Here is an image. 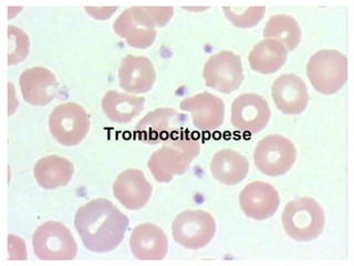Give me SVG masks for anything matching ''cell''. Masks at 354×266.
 Segmentation results:
<instances>
[{
  "label": "cell",
  "instance_id": "cell-1",
  "mask_svg": "<svg viewBox=\"0 0 354 266\" xmlns=\"http://www.w3.org/2000/svg\"><path fill=\"white\" fill-rule=\"evenodd\" d=\"M75 227L88 251L106 253L124 238L129 219L110 200L95 199L77 211Z\"/></svg>",
  "mask_w": 354,
  "mask_h": 266
},
{
  "label": "cell",
  "instance_id": "cell-2",
  "mask_svg": "<svg viewBox=\"0 0 354 266\" xmlns=\"http://www.w3.org/2000/svg\"><path fill=\"white\" fill-rule=\"evenodd\" d=\"M171 7H131L114 22V31L131 47L145 49L154 42L156 27H163L171 20Z\"/></svg>",
  "mask_w": 354,
  "mask_h": 266
},
{
  "label": "cell",
  "instance_id": "cell-3",
  "mask_svg": "<svg viewBox=\"0 0 354 266\" xmlns=\"http://www.w3.org/2000/svg\"><path fill=\"white\" fill-rule=\"evenodd\" d=\"M199 153V143L186 133L180 132L156 150L149 158V171L158 182L166 183L187 171Z\"/></svg>",
  "mask_w": 354,
  "mask_h": 266
},
{
  "label": "cell",
  "instance_id": "cell-4",
  "mask_svg": "<svg viewBox=\"0 0 354 266\" xmlns=\"http://www.w3.org/2000/svg\"><path fill=\"white\" fill-rule=\"evenodd\" d=\"M282 225L295 241L309 242L320 236L324 229V212L311 197H300L286 205L281 215Z\"/></svg>",
  "mask_w": 354,
  "mask_h": 266
},
{
  "label": "cell",
  "instance_id": "cell-5",
  "mask_svg": "<svg viewBox=\"0 0 354 266\" xmlns=\"http://www.w3.org/2000/svg\"><path fill=\"white\" fill-rule=\"evenodd\" d=\"M307 76L317 91L337 94L348 80V58L337 50H320L310 58Z\"/></svg>",
  "mask_w": 354,
  "mask_h": 266
},
{
  "label": "cell",
  "instance_id": "cell-6",
  "mask_svg": "<svg viewBox=\"0 0 354 266\" xmlns=\"http://www.w3.org/2000/svg\"><path fill=\"white\" fill-rule=\"evenodd\" d=\"M33 252L40 260H72L77 255L75 238L66 225L49 221L40 225L33 233Z\"/></svg>",
  "mask_w": 354,
  "mask_h": 266
},
{
  "label": "cell",
  "instance_id": "cell-7",
  "mask_svg": "<svg viewBox=\"0 0 354 266\" xmlns=\"http://www.w3.org/2000/svg\"><path fill=\"white\" fill-rule=\"evenodd\" d=\"M49 129L59 143L66 147L77 145L88 132L90 116L77 103H62L57 105L50 114Z\"/></svg>",
  "mask_w": 354,
  "mask_h": 266
},
{
  "label": "cell",
  "instance_id": "cell-8",
  "mask_svg": "<svg viewBox=\"0 0 354 266\" xmlns=\"http://www.w3.org/2000/svg\"><path fill=\"white\" fill-rule=\"evenodd\" d=\"M177 244L189 249H199L209 244L215 236L216 222L206 211L187 210L175 218L171 225Z\"/></svg>",
  "mask_w": 354,
  "mask_h": 266
},
{
  "label": "cell",
  "instance_id": "cell-9",
  "mask_svg": "<svg viewBox=\"0 0 354 266\" xmlns=\"http://www.w3.org/2000/svg\"><path fill=\"white\" fill-rule=\"evenodd\" d=\"M296 148L285 136H266L254 148V164L263 175L270 177L287 173L296 162Z\"/></svg>",
  "mask_w": 354,
  "mask_h": 266
},
{
  "label": "cell",
  "instance_id": "cell-10",
  "mask_svg": "<svg viewBox=\"0 0 354 266\" xmlns=\"http://www.w3.org/2000/svg\"><path fill=\"white\" fill-rule=\"evenodd\" d=\"M203 76L206 86L223 94H232L243 80L241 57L228 50L215 53L205 64Z\"/></svg>",
  "mask_w": 354,
  "mask_h": 266
},
{
  "label": "cell",
  "instance_id": "cell-11",
  "mask_svg": "<svg viewBox=\"0 0 354 266\" xmlns=\"http://www.w3.org/2000/svg\"><path fill=\"white\" fill-rule=\"evenodd\" d=\"M184 120L183 114L174 109H156L140 120L134 131L138 138L147 143L165 142L183 132Z\"/></svg>",
  "mask_w": 354,
  "mask_h": 266
},
{
  "label": "cell",
  "instance_id": "cell-12",
  "mask_svg": "<svg viewBox=\"0 0 354 266\" xmlns=\"http://www.w3.org/2000/svg\"><path fill=\"white\" fill-rule=\"evenodd\" d=\"M270 116L268 103L259 94H243L232 103V125L243 132H259L267 127Z\"/></svg>",
  "mask_w": 354,
  "mask_h": 266
},
{
  "label": "cell",
  "instance_id": "cell-13",
  "mask_svg": "<svg viewBox=\"0 0 354 266\" xmlns=\"http://www.w3.org/2000/svg\"><path fill=\"white\" fill-rule=\"evenodd\" d=\"M239 202L246 216L263 221L276 213L279 208L280 197L278 191L270 183L254 181L243 188Z\"/></svg>",
  "mask_w": 354,
  "mask_h": 266
},
{
  "label": "cell",
  "instance_id": "cell-14",
  "mask_svg": "<svg viewBox=\"0 0 354 266\" xmlns=\"http://www.w3.org/2000/svg\"><path fill=\"white\" fill-rule=\"evenodd\" d=\"M180 109L191 114L194 125L199 130H216L224 122V101L208 92L186 98L180 103Z\"/></svg>",
  "mask_w": 354,
  "mask_h": 266
},
{
  "label": "cell",
  "instance_id": "cell-15",
  "mask_svg": "<svg viewBox=\"0 0 354 266\" xmlns=\"http://www.w3.org/2000/svg\"><path fill=\"white\" fill-rule=\"evenodd\" d=\"M19 85L26 103L32 105H48L58 96L57 78L44 66L26 69L20 75Z\"/></svg>",
  "mask_w": 354,
  "mask_h": 266
},
{
  "label": "cell",
  "instance_id": "cell-16",
  "mask_svg": "<svg viewBox=\"0 0 354 266\" xmlns=\"http://www.w3.org/2000/svg\"><path fill=\"white\" fill-rule=\"evenodd\" d=\"M271 94L277 108L285 114H302L309 103L307 85L301 78L290 73L277 78Z\"/></svg>",
  "mask_w": 354,
  "mask_h": 266
},
{
  "label": "cell",
  "instance_id": "cell-17",
  "mask_svg": "<svg viewBox=\"0 0 354 266\" xmlns=\"http://www.w3.org/2000/svg\"><path fill=\"white\" fill-rule=\"evenodd\" d=\"M152 186L143 172L130 169L122 172L113 184L114 197L129 210L145 206L152 195Z\"/></svg>",
  "mask_w": 354,
  "mask_h": 266
},
{
  "label": "cell",
  "instance_id": "cell-18",
  "mask_svg": "<svg viewBox=\"0 0 354 266\" xmlns=\"http://www.w3.org/2000/svg\"><path fill=\"white\" fill-rule=\"evenodd\" d=\"M120 86L130 94H145L154 86V66L147 57L127 55L119 69Z\"/></svg>",
  "mask_w": 354,
  "mask_h": 266
},
{
  "label": "cell",
  "instance_id": "cell-19",
  "mask_svg": "<svg viewBox=\"0 0 354 266\" xmlns=\"http://www.w3.org/2000/svg\"><path fill=\"white\" fill-rule=\"evenodd\" d=\"M131 252L138 260H163L169 242L164 231L151 223H144L131 233Z\"/></svg>",
  "mask_w": 354,
  "mask_h": 266
},
{
  "label": "cell",
  "instance_id": "cell-20",
  "mask_svg": "<svg viewBox=\"0 0 354 266\" xmlns=\"http://www.w3.org/2000/svg\"><path fill=\"white\" fill-rule=\"evenodd\" d=\"M210 172L223 184L235 186L246 179L249 162L245 155L235 150H221L215 153L210 162Z\"/></svg>",
  "mask_w": 354,
  "mask_h": 266
},
{
  "label": "cell",
  "instance_id": "cell-21",
  "mask_svg": "<svg viewBox=\"0 0 354 266\" xmlns=\"http://www.w3.org/2000/svg\"><path fill=\"white\" fill-rule=\"evenodd\" d=\"M73 172V164L60 155L44 157L33 168V175L37 182L46 190L66 186L71 180Z\"/></svg>",
  "mask_w": 354,
  "mask_h": 266
},
{
  "label": "cell",
  "instance_id": "cell-22",
  "mask_svg": "<svg viewBox=\"0 0 354 266\" xmlns=\"http://www.w3.org/2000/svg\"><path fill=\"white\" fill-rule=\"evenodd\" d=\"M144 103L143 97L113 90L106 92L101 101L105 116L116 123H127L134 119L143 110Z\"/></svg>",
  "mask_w": 354,
  "mask_h": 266
},
{
  "label": "cell",
  "instance_id": "cell-23",
  "mask_svg": "<svg viewBox=\"0 0 354 266\" xmlns=\"http://www.w3.org/2000/svg\"><path fill=\"white\" fill-rule=\"evenodd\" d=\"M287 60V49L274 39L258 42L249 55V64L254 71L270 75L279 70Z\"/></svg>",
  "mask_w": 354,
  "mask_h": 266
},
{
  "label": "cell",
  "instance_id": "cell-24",
  "mask_svg": "<svg viewBox=\"0 0 354 266\" xmlns=\"http://www.w3.org/2000/svg\"><path fill=\"white\" fill-rule=\"evenodd\" d=\"M263 36L283 44L287 51H292L301 42V29L293 17L289 15H276L271 17L266 24Z\"/></svg>",
  "mask_w": 354,
  "mask_h": 266
},
{
  "label": "cell",
  "instance_id": "cell-25",
  "mask_svg": "<svg viewBox=\"0 0 354 266\" xmlns=\"http://www.w3.org/2000/svg\"><path fill=\"white\" fill-rule=\"evenodd\" d=\"M227 19L238 28H252L265 15L263 7H224Z\"/></svg>",
  "mask_w": 354,
  "mask_h": 266
},
{
  "label": "cell",
  "instance_id": "cell-26",
  "mask_svg": "<svg viewBox=\"0 0 354 266\" xmlns=\"http://www.w3.org/2000/svg\"><path fill=\"white\" fill-rule=\"evenodd\" d=\"M8 39L10 42L8 64H19L22 60H25L29 53V39L21 29L15 26L8 27Z\"/></svg>",
  "mask_w": 354,
  "mask_h": 266
},
{
  "label": "cell",
  "instance_id": "cell-27",
  "mask_svg": "<svg viewBox=\"0 0 354 266\" xmlns=\"http://www.w3.org/2000/svg\"><path fill=\"white\" fill-rule=\"evenodd\" d=\"M8 252L10 260H26L27 258L25 242L18 236H8Z\"/></svg>",
  "mask_w": 354,
  "mask_h": 266
},
{
  "label": "cell",
  "instance_id": "cell-28",
  "mask_svg": "<svg viewBox=\"0 0 354 266\" xmlns=\"http://www.w3.org/2000/svg\"><path fill=\"white\" fill-rule=\"evenodd\" d=\"M86 12L90 16L94 17L95 19H109V17L113 15L114 11L116 10V7H86Z\"/></svg>",
  "mask_w": 354,
  "mask_h": 266
}]
</instances>
